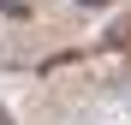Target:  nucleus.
<instances>
[{
    "instance_id": "nucleus-1",
    "label": "nucleus",
    "mask_w": 131,
    "mask_h": 125,
    "mask_svg": "<svg viewBox=\"0 0 131 125\" xmlns=\"http://www.w3.org/2000/svg\"><path fill=\"white\" fill-rule=\"evenodd\" d=\"M107 48H131V18H125V24H113V36H107Z\"/></svg>"
},
{
    "instance_id": "nucleus-2",
    "label": "nucleus",
    "mask_w": 131,
    "mask_h": 125,
    "mask_svg": "<svg viewBox=\"0 0 131 125\" xmlns=\"http://www.w3.org/2000/svg\"><path fill=\"white\" fill-rule=\"evenodd\" d=\"M0 6H6L12 18H30V6H24V0H0Z\"/></svg>"
}]
</instances>
